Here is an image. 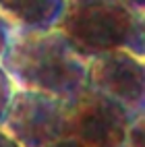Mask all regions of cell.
I'll return each mask as SVG.
<instances>
[{
	"instance_id": "1",
	"label": "cell",
	"mask_w": 145,
	"mask_h": 147,
	"mask_svg": "<svg viewBox=\"0 0 145 147\" xmlns=\"http://www.w3.org/2000/svg\"><path fill=\"white\" fill-rule=\"evenodd\" d=\"M0 68L15 89L58 100L73 97L87 83V60L56 27L11 31Z\"/></svg>"
},
{
	"instance_id": "2",
	"label": "cell",
	"mask_w": 145,
	"mask_h": 147,
	"mask_svg": "<svg viewBox=\"0 0 145 147\" xmlns=\"http://www.w3.org/2000/svg\"><path fill=\"white\" fill-rule=\"evenodd\" d=\"M56 29L85 60L112 50L145 58V15L122 0H64Z\"/></svg>"
},
{
	"instance_id": "3",
	"label": "cell",
	"mask_w": 145,
	"mask_h": 147,
	"mask_svg": "<svg viewBox=\"0 0 145 147\" xmlns=\"http://www.w3.org/2000/svg\"><path fill=\"white\" fill-rule=\"evenodd\" d=\"M133 118L127 110L91 85L64 100L62 139L79 147H120Z\"/></svg>"
},
{
	"instance_id": "4",
	"label": "cell",
	"mask_w": 145,
	"mask_h": 147,
	"mask_svg": "<svg viewBox=\"0 0 145 147\" xmlns=\"http://www.w3.org/2000/svg\"><path fill=\"white\" fill-rule=\"evenodd\" d=\"M64 100L15 89L6 106L0 131L19 147H50L62 141Z\"/></svg>"
},
{
	"instance_id": "5",
	"label": "cell",
	"mask_w": 145,
	"mask_h": 147,
	"mask_svg": "<svg viewBox=\"0 0 145 147\" xmlns=\"http://www.w3.org/2000/svg\"><path fill=\"white\" fill-rule=\"evenodd\" d=\"M87 85L120 104L131 118L145 116V62L127 50L87 60Z\"/></svg>"
},
{
	"instance_id": "6",
	"label": "cell",
	"mask_w": 145,
	"mask_h": 147,
	"mask_svg": "<svg viewBox=\"0 0 145 147\" xmlns=\"http://www.w3.org/2000/svg\"><path fill=\"white\" fill-rule=\"evenodd\" d=\"M64 0H0V19L11 31L56 27Z\"/></svg>"
},
{
	"instance_id": "7",
	"label": "cell",
	"mask_w": 145,
	"mask_h": 147,
	"mask_svg": "<svg viewBox=\"0 0 145 147\" xmlns=\"http://www.w3.org/2000/svg\"><path fill=\"white\" fill-rule=\"evenodd\" d=\"M120 147H145V116H139L131 122Z\"/></svg>"
},
{
	"instance_id": "8",
	"label": "cell",
	"mask_w": 145,
	"mask_h": 147,
	"mask_svg": "<svg viewBox=\"0 0 145 147\" xmlns=\"http://www.w3.org/2000/svg\"><path fill=\"white\" fill-rule=\"evenodd\" d=\"M15 91V87L11 83V79L4 75V71L0 68V122L4 118V112H6V106L11 102V95Z\"/></svg>"
},
{
	"instance_id": "9",
	"label": "cell",
	"mask_w": 145,
	"mask_h": 147,
	"mask_svg": "<svg viewBox=\"0 0 145 147\" xmlns=\"http://www.w3.org/2000/svg\"><path fill=\"white\" fill-rule=\"evenodd\" d=\"M8 37H11V29H8V25L0 19V58H2V54H4V50H6Z\"/></svg>"
},
{
	"instance_id": "10",
	"label": "cell",
	"mask_w": 145,
	"mask_h": 147,
	"mask_svg": "<svg viewBox=\"0 0 145 147\" xmlns=\"http://www.w3.org/2000/svg\"><path fill=\"white\" fill-rule=\"evenodd\" d=\"M124 4H127L129 8H133L135 13L139 15H145V0H122Z\"/></svg>"
},
{
	"instance_id": "11",
	"label": "cell",
	"mask_w": 145,
	"mask_h": 147,
	"mask_svg": "<svg viewBox=\"0 0 145 147\" xmlns=\"http://www.w3.org/2000/svg\"><path fill=\"white\" fill-rule=\"evenodd\" d=\"M0 147H19V145H17L8 135H4L2 131H0Z\"/></svg>"
},
{
	"instance_id": "12",
	"label": "cell",
	"mask_w": 145,
	"mask_h": 147,
	"mask_svg": "<svg viewBox=\"0 0 145 147\" xmlns=\"http://www.w3.org/2000/svg\"><path fill=\"white\" fill-rule=\"evenodd\" d=\"M50 147H79L77 143H73V141H66V139H62V141H58V143H54V145H50Z\"/></svg>"
}]
</instances>
